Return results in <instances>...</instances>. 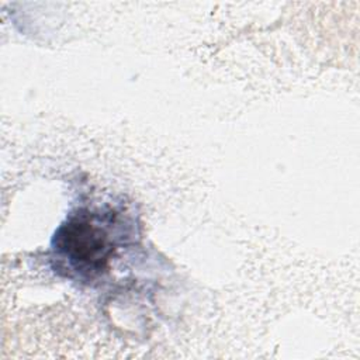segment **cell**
<instances>
[{
    "instance_id": "obj_1",
    "label": "cell",
    "mask_w": 360,
    "mask_h": 360,
    "mask_svg": "<svg viewBox=\"0 0 360 360\" xmlns=\"http://www.w3.org/2000/svg\"><path fill=\"white\" fill-rule=\"evenodd\" d=\"M125 236V222L115 210L77 208L53 235L51 248L55 270L72 280L94 281L107 271Z\"/></svg>"
}]
</instances>
